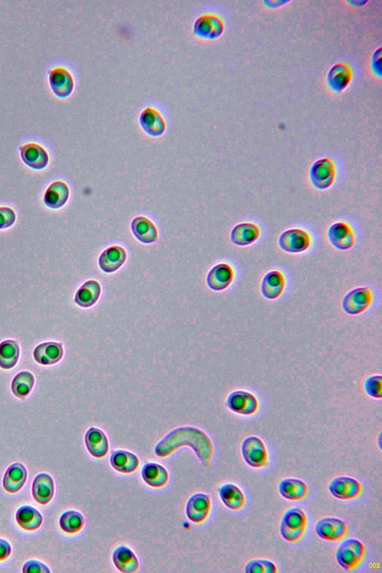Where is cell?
Returning a JSON list of instances; mask_svg holds the SVG:
<instances>
[{
	"label": "cell",
	"mask_w": 382,
	"mask_h": 573,
	"mask_svg": "<svg viewBox=\"0 0 382 573\" xmlns=\"http://www.w3.org/2000/svg\"><path fill=\"white\" fill-rule=\"evenodd\" d=\"M227 404L235 413L251 416L257 412L259 402L256 396L247 391H235L229 395Z\"/></svg>",
	"instance_id": "cell-7"
},
{
	"label": "cell",
	"mask_w": 382,
	"mask_h": 573,
	"mask_svg": "<svg viewBox=\"0 0 382 573\" xmlns=\"http://www.w3.org/2000/svg\"><path fill=\"white\" fill-rule=\"evenodd\" d=\"M64 350L61 343L47 342L38 345L34 350L35 360L42 365H53L60 361Z\"/></svg>",
	"instance_id": "cell-25"
},
{
	"label": "cell",
	"mask_w": 382,
	"mask_h": 573,
	"mask_svg": "<svg viewBox=\"0 0 382 573\" xmlns=\"http://www.w3.org/2000/svg\"><path fill=\"white\" fill-rule=\"evenodd\" d=\"M381 49L379 48L374 53L373 58H372V67H373L374 71L381 76Z\"/></svg>",
	"instance_id": "cell-43"
},
{
	"label": "cell",
	"mask_w": 382,
	"mask_h": 573,
	"mask_svg": "<svg viewBox=\"0 0 382 573\" xmlns=\"http://www.w3.org/2000/svg\"><path fill=\"white\" fill-rule=\"evenodd\" d=\"M365 391L369 397L374 399L382 397V377L381 375H372L365 382Z\"/></svg>",
	"instance_id": "cell-39"
},
{
	"label": "cell",
	"mask_w": 382,
	"mask_h": 573,
	"mask_svg": "<svg viewBox=\"0 0 382 573\" xmlns=\"http://www.w3.org/2000/svg\"><path fill=\"white\" fill-rule=\"evenodd\" d=\"M15 518L19 527L31 531L40 528L44 520L42 513L31 506L19 508Z\"/></svg>",
	"instance_id": "cell-34"
},
{
	"label": "cell",
	"mask_w": 382,
	"mask_h": 573,
	"mask_svg": "<svg viewBox=\"0 0 382 573\" xmlns=\"http://www.w3.org/2000/svg\"><path fill=\"white\" fill-rule=\"evenodd\" d=\"M211 507V498L207 494H194L188 501L186 515L191 522L200 523L207 519Z\"/></svg>",
	"instance_id": "cell-16"
},
{
	"label": "cell",
	"mask_w": 382,
	"mask_h": 573,
	"mask_svg": "<svg viewBox=\"0 0 382 573\" xmlns=\"http://www.w3.org/2000/svg\"><path fill=\"white\" fill-rule=\"evenodd\" d=\"M35 384L34 375L29 372L18 373L12 383V391L15 396L24 399L32 391Z\"/></svg>",
	"instance_id": "cell-36"
},
{
	"label": "cell",
	"mask_w": 382,
	"mask_h": 573,
	"mask_svg": "<svg viewBox=\"0 0 382 573\" xmlns=\"http://www.w3.org/2000/svg\"><path fill=\"white\" fill-rule=\"evenodd\" d=\"M141 477L146 485L159 488L164 487L169 479V474L159 463H148L142 468Z\"/></svg>",
	"instance_id": "cell-31"
},
{
	"label": "cell",
	"mask_w": 382,
	"mask_h": 573,
	"mask_svg": "<svg viewBox=\"0 0 382 573\" xmlns=\"http://www.w3.org/2000/svg\"><path fill=\"white\" fill-rule=\"evenodd\" d=\"M85 525V518L81 513L74 510L67 511L60 519L61 529L67 533L80 531Z\"/></svg>",
	"instance_id": "cell-37"
},
{
	"label": "cell",
	"mask_w": 382,
	"mask_h": 573,
	"mask_svg": "<svg viewBox=\"0 0 382 573\" xmlns=\"http://www.w3.org/2000/svg\"><path fill=\"white\" fill-rule=\"evenodd\" d=\"M374 300L370 288L361 286L349 291L342 299V308L349 315H358L366 311Z\"/></svg>",
	"instance_id": "cell-6"
},
{
	"label": "cell",
	"mask_w": 382,
	"mask_h": 573,
	"mask_svg": "<svg viewBox=\"0 0 382 573\" xmlns=\"http://www.w3.org/2000/svg\"><path fill=\"white\" fill-rule=\"evenodd\" d=\"M259 226L251 223H242L235 225L231 232V241L239 246H245L256 242L260 237Z\"/></svg>",
	"instance_id": "cell-26"
},
{
	"label": "cell",
	"mask_w": 382,
	"mask_h": 573,
	"mask_svg": "<svg viewBox=\"0 0 382 573\" xmlns=\"http://www.w3.org/2000/svg\"><path fill=\"white\" fill-rule=\"evenodd\" d=\"M286 284L285 275L279 271H272L263 276L261 292L264 298L275 300L279 298L285 291Z\"/></svg>",
	"instance_id": "cell-17"
},
{
	"label": "cell",
	"mask_w": 382,
	"mask_h": 573,
	"mask_svg": "<svg viewBox=\"0 0 382 573\" xmlns=\"http://www.w3.org/2000/svg\"><path fill=\"white\" fill-rule=\"evenodd\" d=\"M279 492L283 498L299 501L308 497L309 489L306 482L295 478H287L280 481Z\"/></svg>",
	"instance_id": "cell-24"
},
{
	"label": "cell",
	"mask_w": 382,
	"mask_h": 573,
	"mask_svg": "<svg viewBox=\"0 0 382 573\" xmlns=\"http://www.w3.org/2000/svg\"><path fill=\"white\" fill-rule=\"evenodd\" d=\"M70 189L67 185L62 181L52 183L46 189L44 202L52 209H61L69 199Z\"/></svg>",
	"instance_id": "cell-27"
},
{
	"label": "cell",
	"mask_w": 382,
	"mask_h": 573,
	"mask_svg": "<svg viewBox=\"0 0 382 573\" xmlns=\"http://www.w3.org/2000/svg\"><path fill=\"white\" fill-rule=\"evenodd\" d=\"M352 71L350 66L340 62L332 66L327 75V83L332 91H345L351 83Z\"/></svg>",
	"instance_id": "cell-22"
},
{
	"label": "cell",
	"mask_w": 382,
	"mask_h": 573,
	"mask_svg": "<svg viewBox=\"0 0 382 573\" xmlns=\"http://www.w3.org/2000/svg\"><path fill=\"white\" fill-rule=\"evenodd\" d=\"M219 495L224 505L231 510L239 511L246 505L244 493L234 484H225L219 490Z\"/></svg>",
	"instance_id": "cell-32"
},
{
	"label": "cell",
	"mask_w": 382,
	"mask_h": 573,
	"mask_svg": "<svg viewBox=\"0 0 382 573\" xmlns=\"http://www.w3.org/2000/svg\"><path fill=\"white\" fill-rule=\"evenodd\" d=\"M310 245L309 234L300 229H292L284 232L279 239L280 248L288 253H302L306 251Z\"/></svg>",
	"instance_id": "cell-10"
},
{
	"label": "cell",
	"mask_w": 382,
	"mask_h": 573,
	"mask_svg": "<svg viewBox=\"0 0 382 573\" xmlns=\"http://www.w3.org/2000/svg\"><path fill=\"white\" fill-rule=\"evenodd\" d=\"M241 454L245 462L253 468H262L268 464L269 456L266 444L257 436H249L243 440Z\"/></svg>",
	"instance_id": "cell-4"
},
{
	"label": "cell",
	"mask_w": 382,
	"mask_h": 573,
	"mask_svg": "<svg viewBox=\"0 0 382 573\" xmlns=\"http://www.w3.org/2000/svg\"><path fill=\"white\" fill-rule=\"evenodd\" d=\"M312 185L318 190H327L334 183L336 169L330 157H323L313 164L310 170Z\"/></svg>",
	"instance_id": "cell-5"
},
{
	"label": "cell",
	"mask_w": 382,
	"mask_h": 573,
	"mask_svg": "<svg viewBox=\"0 0 382 573\" xmlns=\"http://www.w3.org/2000/svg\"><path fill=\"white\" fill-rule=\"evenodd\" d=\"M23 572L25 573H51V570L44 563L31 560L26 563L23 567Z\"/></svg>",
	"instance_id": "cell-41"
},
{
	"label": "cell",
	"mask_w": 382,
	"mask_h": 573,
	"mask_svg": "<svg viewBox=\"0 0 382 573\" xmlns=\"http://www.w3.org/2000/svg\"><path fill=\"white\" fill-rule=\"evenodd\" d=\"M139 459L134 453L125 450L113 452L110 463L114 470L121 473L134 472L139 466Z\"/></svg>",
	"instance_id": "cell-30"
},
{
	"label": "cell",
	"mask_w": 382,
	"mask_h": 573,
	"mask_svg": "<svg viewBox=\"0 0 382 573\" xmlns=\"http://www.w3.org/2000/svg\"><path fill=\"white\" fill-rule=\"evenodd\" d=\"M32 493L34 499L38 504L46 505L50 502L55 494V485L52 477L45 472L38 474L33 483Z\"/></svg>",
	"instance_id": "cell-20"
},
{
	"label": "cell",
	"mask_w": 382,
	"mask_h": 573,
	"mask_svg": "<svg viewBox=\"0 0 382 573\" xmlns=\"http://www.w3.org/2000/svg\"><path fill=\"white\" fill-rule=\"evenodd\" d=\"M182 446H190L205 467L209 468L214 456L211 440L202 431L193 427L174 429L155 448L157 456L166 457Z\"/></svg>",
	"instance_id": "cell-1"
},
{
	"label": "cell",
	"mask_w": 382,
	"mask_h": 573,
	"mask_svg": "<svg viewBox=\"0 0 382 573\" xmlns=\"http://www.w3.org/2000/svg\"><path fill=\"white\" fill-rule=\"evenodd\" d=\"M315 532L322 540L335 542L344 539L348 533V526L345 521L336 518H324L318 520Z\"/></svg>",
	"instance_id": "cell-12"
},
{
	"label": "cell",
	"mask_w": 382,
	"mask_h": 573,
	"mask_svg": "<svg viewBox=\"0 0 382 573\" xmlns=\"http://www.w3.org/2000/svg\"><path fill=\"white\" fill-rule=\"evenodd\" d=\"M49 83L52 92L58 97L67 98L73 92V76L71 71L64 67H56L49 71Z\"/></svg>",
	"instance_id": "cell-11"
},
{
	"label": "cell",
	"mask_w": 382,
	"mask_h": 573,
	"mask_svg": "<svg viewBox=\"0 0 382 573\" xmlns=\"http://www.w3.org/2000/svg\"><path fill=\"white\" fill-rule=\"evenodd\" d=\"M139 122L143 130L153 137H159L166 130L164 117L153 107L144 108L140 114Z\"/></svg>",
	"instance_id": "cell-15"
},
{
	"label": "cell",
	"mask_w": 382,
	"mask_h": 573,
	"mask_svg": "<svg viewBox=\"0 0 382 573\" xmlns=\"http://www.w3.org/2000/svg\"><path fill=\"white\" fill-rule=\"evenodd\" d=\"M234 273L232 266L227 264L214 266L207 276L209 288L215 291H221L229 288L234 280Z\"/></svg>",
	"instance_id": "cell-18"
},
{
	"label": "cell",
	"mask_w": 382,
	"mask_h": 573,
	"mask_svg": "<svg viewBox=\"0 0 382 573\" xmlns=\"http://www.w3.org/2000/svg\"><path fill=\"white\" fill-rule=\"evenodd\" d=\"M12 551V548L10 542L3 538H0V561H3L11 556Z\"/></svg>",
	"instance_id": "cell-42"
},
{
	"label": "cell",
	"mask_w": 382,
	"mask_h": 573,
	"mask_svg": "<svg viewBox=\"0 0 382 573\" xmlns=\"http://www.w3.org/2000/svg\"><path fill=\"white\" fill-rule=\"evenodd\" d=\"M16 221L15 211L8 207H0V230H5L13 225Z\"/></svg>",
	"instance_id": "cell-40"
},
{
	"label": "cell",
	"mask_w": 382,
	"mask_h": 573,
	"mask_svg": "<svg viewBox=\"0 0 382 573\" xmlns=\"http://www.w3.org/2000/svg\"><path fill=\"white\" fill-rule=\"evenodd\" d=\"M308 525V518L304 511L299 507L288 509L281 520L280 533L290 542H297L304 536Z\"/></svg>",
	"instance_id": "cell-2"
},
{
	"label": "cell",
	"mask_w": 382,
	"mask_h": 573,
	"mask_svg": "<svg viewBox=\"0 0 382 573\" xmlns=\"http://www.w3.org/2000/svg\"><path fill=\"white\" fill-rule=\"evenodd\" d=\"M329 491L333 497L340 500H351L361 496L363 487L354 478L338 477L332 479Z\"/></svg>",
	"instance_id": "cell-8"
},
{
	"label": "cell",
	"mask_w": 382,
	"mask_h": 573,
	"mask_svg": "<svg viewBox=\"0 0 382 573\" xmlns=\"http://www.w3.org/2000/svg\"><path fill=\"white\" fill-rule=\"evenodd\" d=\"M135 238L144 243H153L158 239V230L153 223L145 216H138L131 224Z\"/></svg>",
	"instance_id": "cell-29"
},
{
	"label": "cell",
	"mask_w": 382,
	"mask_h": 573,
	"mask_svg": "<svg viewBox=\"0 0 382 573\" xmlns=\"http://www.w3.org/2000/svg\"><path fill=\"white\" fill-rule=\"evenodd\" d=\"M225 29L223 19L214 14H205L196 19L193 33L205 39H216L222 35Z\"/></svg>",
	"instance_id": "cell-9"
},
{
	"label": "cell",
	"mask_w": 382,
	"mask_h": 573,
	"mask_svg": "<svg viewBox=\"0 0 382 573\" xmlns=\"http://www.w3.org/2000/svg\"><path fill=\"white\" fill-rule=\"evenodd\" d=\"M331 244L338 250L345 251L351 248L356 243V236L349 225L344 222L332 224L328 230Z\"/></svg>",
	"instance_id": "cell-13"
},
{
	"label": "cell",
	"mask_w": 382,
	"mask_h": 573,
	"mask_svg": "<svg viewBox=\"0 0 382 573\" xmlns=\"http://www.w3.org/2000/svg\"><path fill=\"white\" fill-rule=\"evenodd\" d=\"M366 556L363 543L355 538L347 539L340 543L336 551V561L342 569L350 571L358 568Z\"/></svg>",
	"instance_id": "cell-3"
},
{
	"label": "cell",
	"mask_w": 382,
	"mask_h": 573,
	"mask_svg": "<svg viewBox=\"0 0 382 573\" xmlns=\"http://www.w3.org/2000/svg\"><path fill=\"white\" fill-rule=\"evenodd\" d=\"M19 151L23 162L32 169L44 170L50 162V156L40 144L27 143L19 148Z\"/></svg>",
	"instance_id": "cell-14"
},
{
	"label": "cell",
	"mask_w": 382,
	"mask_h": 573,
	"mask_svg": "<svg viewBox=\"0 0 382 573\" xmlns=\"http://www.w3.org/2000/svg\"><path fill=\"white\" fill-rule=\"evenodd\" d=\"M127 259L125 250L119 246H113L105 250L100 256L101 269L107 273L119 270Z\"/></svg>",
	"instance_id": "cell-23"
},
{
	"label": "cell",
	"mask_w": 382,
	"mask_h": 573,
	"mask_svg": "<svg viewBox=\"0 0 382 573\" xmlns=\"http://www.w3.org/2000/svg\"><path fill=\"white\" fill-rule=\"evenodd\" d=\"M112 561L115 567L123 573H133L139 567L138 558L130 548L125 546L115 549Z\"/></svg>",
	"instance_id": "cell-28"
},
{
	"label": "cell",
	"mask_w": 382,
	"mask_h": 573,
	"mask_svg": "<svg viewBox=\"0 0 382 573\" xmlns=\"http://www.w3.org/2000/svg\"><path fill=\"white\" fill-rule=\"evenodd\" d=\"M247 573H277V567L268 559H254L250 561L244 569Z\"/></svg>",
	"instance_id": "cell-38"
},
{
	"label": "cell",
	"mask_w": 382,
	"mask_h": 573,
	"mask_svg": "<svg viewBox=\"0 0 382 573\" xmlns=\"http://www.w3.org/2000/svg\"><path fill=\"white\" fill-rule=\"evenodd\" d=\"M28 472L21 463H15L9 466L4 474L3 486L9 493H16L21 490L27 480Z\"/></svg>",
	"instance_id": "cell-21"
},
{
	"label": "cell",
	"mask_w": 382,
	"mask_h": 573,
	"mask_svg": "<svg viewBox=\"0 0 382 573\" xmlns=\"http://www.w3.org/2000/svg\"><path fill=\"white\" fill-rule=\"evenodd\" d=\"M19 357V348L12 340L0 343V368L10 370L15 367Z\"/></svg>",
	"instance_id": "cell-35"
},
{
	"label": "cell",
	"mask_w": 382,
	"mask_h": 573,
	"mask_svg": "<svg viewBox=\"0 0 382 573\" xmlns=\"http://www.w3.org/2000/svg\"><path fill=\"white\" fill-rule=\"evenodd\" d=\"M85 446L92 456L96 459L104 458L110 450L109 440L100 429L91 428L85 437Z\"/></svg>",
	"instance_id": "cell-19"
},
{
	"label": "cell",
	"mask_w": 382,
	"mask_h": 573,
	"mask_svg": "<svg viewBox=\"0 0 382 573\" xmlns=\"http://www.w3.org/2000/svg\"><path fill=\"white\" fill-rule=\"evenodd\" d=\"M101 294V284L95 280H89L83 284L78 290L75 296V302L83 308H89L99 300Z\"/></svg>",
	"instance_id": "cell-33"
}]
</instances>
